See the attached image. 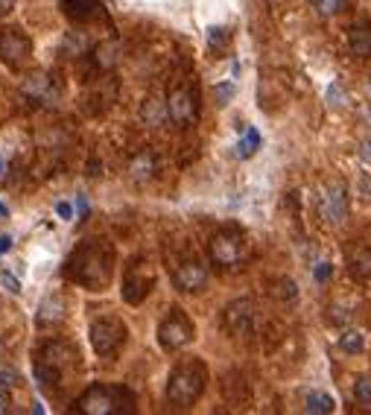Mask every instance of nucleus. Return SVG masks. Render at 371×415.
Segmentation results:
<instances>
[{
  "label": "nucleus",
  "instance_id": "obj_22",
  "mask_svg": "<svg viewBox=\"0 0 371 415\" xmlns=\"http://www.w3.org/2000/svg\"><path fill=\"white\" fill-rule=\"evenodd\" d=\"M21 386V371L12 363H0V395H9Z\"/></svg>",
  "mask_w": 371,
  "mask_h": 415
},
{
  "label": "nucleus",
  "instance_id": "obj_25",
  "mask_svg": "<svg viewBox=\"0 0 371 415\" xmlns=\"http://www.w3.org/2000/svg\"><path fill=\"white\" fill-rule=\"evenodd\" d=\"M85 47H88V41H85L82 33H65V38H62V56L74 59V56L85 53Z\"/></svg>",
  "mask_w": 371,
  "mask_h": 415
},
{
  "label": "nucleus",
  "instance_id": "obj_16",
  "mask_svg": "<svg viewBox=\"0 0 371 415\" xmlns=\"http://www.w3.org/2000/svg\"><path fill=\"white\" fill-rule=\"evenodd\" d=\"M348 47L356 59H371V21H356L348 30Z\"/></svg>",
  "mask_w": 371,
  "mask_h": 415
},
{
  "label": "nucleus",
  "instance_id": "obj_5",
  "mask_svg": "<svg viewBox=\"0 0 371 415\" xmlns=\"http://www.w3.org/2000/svg\"><path fill=\"white\" fill-rule=\"evenodd\" d=\"M88 339L97 357H114L129 339V327L117 316H97L88 327Z\"/></svg>",
  "mask_w": 371,
  "mask_h": 415
},
{
  "label": "nucleus",
  "instance_id": "obj_35",
  "mask_svg": "<svg viewBox=\"0 0 371 415\" xmlns=\"http://www.w3.org/2000/svg\"><path fill=\"white\" fill-rule=\"evenodd\" d=\"M331 322L333 325H348L351 322V313L345 307H331Z\"/></svg>",
  "mask_w": 371,
  "mask_h": 415
},
{
  "label": "nucleus",
  "instance_id": "obj_34",
  "mask_svg": "<svg viewBox=\"0 0 371 415\" xmlns=\"http://www.w3.org/2000/svg\"><path fill=\"white\" fill-rule=\"evenodd\" d=\"M88 213H91V205H88V196H76V222H85L88 220Z\"/></svg>",
  "mask_w": 371,
  "mask_h": 415
},
{
  "label": "nucleus",
  "instance_id": "obj_6",
  "mask_svg": "<svg viewBox=\"0 0 371 415\" xmlns=\"http://www.w3.org/2000/svg\"><path fill=\"white\" fill-rule=\"evenodd\" d=\"M196 339V325L181 307H170L158 325V345L164 351H181Z\"/></svg>",
  "mask_w": 371,
  "mask_h": 415
},
{
  "label": "nucleus",
  "instance_id": "obj_3",
  "mask_svg": "<svg viewBox=\"0 0 371 415\" xmlns=\"http://www.w3.org/2000/svg\"><path fill=\"white\" fill-rule=\"evenodd\" d=\"M208 386V366L202 360H184L179 363L167 377V400L176 409H188L202 398Z\"/></svg>",
  "mask_w": 371,
  "mask_h": 415
},
{
  "label": "nucleus",
  "instance_id": "obj_15",
  "mask_svg": "<svg viewBox=\"0 0 371 415\" xmlns=\"http://www.w3.org/2000/svg\"><path fill=\"white\" fill-rule=\"evenodd\" d=\"M21 94L33 103H50L53 99V79L47 74H30L21 85Z\"/></svg>",
  "mask_w": 371,
  "mask_h": 415
},
{
  "label": "nucleus",
  "instance_id": "obj_13",
  "mask_svg": "<svg viewBox=\"0 0 371 415\" xmlns=\"http://www.w3.org/2000/svg\"><path fill=\"white\" fill-rule=\"evenodd\" d=\"M65 313H67V304H65V295L62 293H47L41 298V304L35 310V325L41 331H53L65 322Z\"/></svg>",
  "mask_w": 371,
  "mask_h": 415
},
{
  "label": "nucleus",
  "instance_id": "obj_32",
  "mask_svg": "<svg viewBox=\"0 0 371 415\" xmlns=\"http://www.w3.org/2000/svg\"><path fill=\"white\" fill-rule=\"evenodd\" d=\"M313 278H316V284H327V281L333 278V266L327 263V261L316 263V266H313Z\"/></svg>",
  "mask_w": 371,
  "mask_h": 415
},
{
  "label": "nucleus",
  "instance_id": "obj_42",
  "mask_svg": "<svg viewBox=\"0 0 371 415\" xmlns=\"http://www.w3.org/2000/svg\"><path fill=\"white\" fill-rule=\"evenodd\" d=\"M0 412H6V407H3V400H0Z\"/></svg>",
  "mask_w": 371,
  "mask_h": 415
},
{
  "label": "nucleus",
  "instance_id": "obj_29",
  "mask_svg": "<svg viewBox=\"0 0 371 415\" xmlns=\"http://www.w3.org/2000/svg\"><path fill=\"white\" fill-rule=\"evenodd\" d=\"M354 398H356V404L371 407V377H356L354 380Z\"/></svg>",
  "mask_w": 371,
  "mask_h": 415
},
{
  "label": "nucleus",
  "instance_id": "obj_26",
  "mask_svg": "<svg viewBox=\"0 0 371 415\" xmlns=\"http://www.w3.org/2000/svg\"><path fill=\"white\" fill-rule=\"evenodd\" d=\"M324 103L331 106L333 111H339V108H345V106H348V91L342 88V82H331V85H327V91H324Z\"/></svg>",
  "mask_w": 371,
  "mask_h": 415
},
{
  "label": "nucleus",
  "instance_id": "obj_39",
  "mask_svg": "<svg viewBox=\"0 0 371 415\" xmlns=\"http://www.w3.org/2000/svg\"><path fill=\"white\" fill-rule=\"evenodd\" d=\"M15 3H18V0H0V18L9 15V12L15 9Z\"/></svg>",
  "mask_w": 371,
  "mask_h": 415
},
{
  "label": "nucleus",
  "instance_id": "obj_33",
  "mask_svg": "<svg viewBox=\"0 0 371 415\" xmlns=\"http://www.w3.org/2000/svg\"><path fill=\"white\" fill-rule=\"evenodd\" d=\"M225 41H228L225 26H211V30H208V44H211V47H222Z\"/></svg>",
  "mask_w": 371,
  "mask_h": 415
},
{
  "label": "nucleus",
  "instance_id": "obj_31",
  "mask_svg": "<svg viewBox=\"0 0 371 415\" xmlns=\"http://www.w3.org/2000/svg\"><path fill=\"white\" fill-rule=\"evenodd\" d=\"M0 287H3L9 295H21L24 293L18 275H15V272H9V269H0Z\"/></svg>",
  "mask_w": 371,
  "mask_h": 415
},
{
  "label": "nucleus",
  "instance_id": "obj_41",
  "mask_svg": "<svg viewBox=\"0 0 371 415\" xmlns=\"http://www.w3.org/2000/svg\"><path fill=\"white\" fill-rule=\"evenodd\" d=\"M6 173V161H3V155H0V176Z\"/></svg>",
  "mask_w": 371,
  "mask_h": 415
},
{
  "label": "nucleus",
  "instance_id": "obj_38",
  "mask_svg": "<svg viewBox=\"0 0 371 415\" xmlns=\"http://www.w3.org/2000/svg\"><path fill=\"white\" fill-rule=\"evenodd\" d=\"M56 213H59L62 220H70V217H74V211H70V205H67V202H59V205H56Z\"/></svg>",
  "mask_w": 371,
  "mask_h": 415
},
{
  "label": "nucleus",
  "instance_id": "obj_1",
  "mask_svg": "<svg viewBox=\"0 0 371 415\" xmlns=\"http://www.w3.org/2000/svg\"><path fill=\"white\" fill-rule=\"evenodd\" d=\"M111 275H114V249L103 237L82 240L65 261V278L91 293L106 290L111 284Z\"/></svg>",
  "mask_w": 371,
  "mask_h": 415
},
{
  "label": "nucleus",
  "instance_id": "obj_23",
  "mask_svg": "<svg viewBox=\"0 0 371 415\" xmlns=\"http://www.w3.org/2000/svg\"><path fill=\"white\" fill-rule=\"evenodd\" d=\"M117 56H120V44H117V41H103V44L97 47L94 59H97L99 67H114V65H117Z\"/></svg>",
  "mask_w": 371,
  "mask_h": 415
},
{
  "label": "nucleus",
  "instance_id": "obj_20",
  "mask_svg": "<svg viewBox=\"0 0 371 415\" xmlns=\"http://www.w3.org/2000/svg\"><path fill=\"white\" fill-rule=\"evenodd\" d=\"M167 117H170V114H167V103H161L158 97L144 99V106H140V120H144L147 126H161Z\"/></svg>",
  "mask_w": 371,
  "mask_h": 415
},
{
  "label": "nucleus",
  "instance_id": "obj_12",
  "mask_svg": "<svg viewBox=\"0 0 371 415\" xmlns=\"http://www.w3.org/2000/svg\"><path fill=\"white\" fill-rule=\"evenodd\" d=\"M167 114L170 120L179 123V126H190L199 117V103H196V94L190 88H176L170 91L167 97Z\"/></svg>",
  "mask_w": 371,
  "mask_h": 415
},
{
  "label": "nucleus",
  "instance_id": "obj_2",
  "mask_svg": "<svg viewBox=\"0 0 371 415\" xmlns=\"http://www.w3.org/2000/svg\"><path fill=\"white\" fill-rule=\"evenodd\" d=\"M79 366V348L67 339H50L35 354V383L44 395H56L65 386V375Z\"/></svg>",
  "mask_w": 371,
  "mask_h": 415
},
{
  "label": "nucleus",
  "instance_id": "obj_4",
  "mask_svg": "<svg viewBox=\"0 0 371 415\" xmlns=\"http://www.w3.org/2000/svg\"><path fill=\"white\" fill-rule=\"evenodd\" d=\"M76 412L85 415H114V412H135V398L129 389L123 386H106V383H97L88 386L79 400L74 404Z\"/></svg>",
  "mask_w": 371,
  "mask_h": 415
},
{
  "label": "nucleus",
  "instance_id": "obj_21",
  "mask_svg": "<svg viewBox=\"0 0 371 415\" xmlns=\"http://www.w3.org/2000/svg\"><path fill=\"white\" fill-rule=\"evenodd\" d=\"M333 409H336V400L327 392H307L304 412H310V415H331Z\"/></svg>",
  "mask_w": 371,
  "mask_h": 415
},
{
  "label": "nucleus",
  "instance_id": "obj_18",
  "mask_svg": "<svg viewBox=\"0 0 371 415\" xmlns=\"http://www.w3.org/2000/svg\"><path fill=\"white\" fill-rule=\"evenodd\" d=\"M62 9L74 21H91L99 12V0H62Z\"/></svg>",
  "mask_w": 371,
  "mask_h": 415
},
{
  "label": "nucleus",
  "instance_id": "obj_37",
  "mask_svg": "<svg viewBox=\"0 0 371 415\" xmlns=\"http://www.w3.org/2000/svg\"><path fill=\"white\" fill-rule=\"evenodd\" d=\"M12 246H15V240H12V234H0V254L12 252Z\"/></svg>",
  "mask_w": 371,
  "mask_h": 415
},
{
  "label": "nucleus",
  "instance_id": "obj_27",
  "mask_svg": "<svg viewBox=\"0 0 371 415\" xmlns=\"http://www.w3.org/2000/svg\"><path fill=\"white\" fill-rule=\"evenodd\" d=\"M339 348L345 354H360L365 348V336L360 331H342L339 336Z\"/></svg>",
  "mask_w": 371,
  "mask_h": 415
},
{
  "label": "nucleus",
  "instance_id": "obj_17",
  "mask_svg": "<svg viewBox=\"0 0 371 415\" xmlns=\"http://www.w3.org/2000/svg\"><path fill=\"white\" fill-rule=\"evenodd\" d=\"M261 144H263V138H261L258 129H254V126H242V129H240V140H237V147H234L237 158L249 161L252 155L261 149Z\"/></svg>",
  "mask_w": 371,
  "mask_h": 415
},
{
  "label": "nucleus",
  "instance_id": "obj_30",
  "mask_svg": "<svg viewBox=\"0 0 371 415\" xmlns=\"http://www.w3.org/2000/svg\"><path fill=\"white\" fill-rule=\"evenodd\" d=\"M237 94V85L234 82H217L213 85V97H217V106H228Z\"/></svg>",
  "mask_w": 371,
  "mask_h": 415
},
{
  "label": "nucleus",
  "instance_id": "obj_19",
  "mask_svg": "<svg viewBox=\"0 0 371 415\" xmlns=\"http://www.w3.org/2000/svg\"><path fill=\"white\" fill-rule=\"evenodd\" d=\"M129 176H132L135 181H149V179L155 176V155H152L149 149L138 152L135 158L129 161Z\"/></svg>",
  "mask_w": 371,
  "mask_h": 415
},
{
  "label": "nucleus",
  "instance_id": "obj_43",
  "mask_svg": "<svg viewBox=\"0 0 371 415\" xmlns=\"http://www.w3.org/2000/svg\"><path fill=\"white\" fill-rule=\"evenodd\" d=\"M368 94H371V76H368Z\"/></svg>",
  "mask_w": 371,
  "mask_h": 415
},
{
  "label": "nucleus",
  "instance_id": "obj_28",
  "mask_svg": "<svg viewBox=\"0 0 371 415\" xmlns=\"http://www.w3.org/2000/svg\"><path fill=\"white\" fill-rule=\"evenodd\" d=\"M313 9H316L319 18H333L345 9V0H313Z\"/></svg>",
  "mask_w": 371,
  "mask_h": 415
},
{
  "label": "nucleus",
  "instance_id": "obj_11",
  "mask_svg": "<svg viewBox=\"0 0 371 415\" xmlns=\"http://www.w3.org/2000/svg\"><path fill=\"white\" fill-rule=\"evenodd\" d=\"M33 53V41L26 38L21 30L15 26H6L3 33H0V59H3L9 67H18L30 59Z\"/></svg>",
  "mask_w": 371,
  "mask_h": 415
},
{
  "label": "nucleus",
  "instance_id": "obj_10",
  "mask_svg": "<svg viewBox=\"0 0 371 415\" xmlns=\"http://www.w3.org/2000/svg\"><path fill=\"white\" fill-rule=\"evenodd\" d=\"M319 211H322V220L339 225L348 220V188L342 181H331L324 188L322 199H319Z\"/></svg>",
  "mask_w": 371,
  "mask_h": 415
},
{
  "label": "nucleus",
  "instance_id": "obj_9",
  "mask_svg": "<svg viewBox=\"0 0 371 415\" xmlns=\"http://www.w3.org/2000/svg\"><path fill=\"white\" fill-rule=\"evenodd\" d=\"M254 319H258V310H254L252 298H237V302H231L222 310V327L231 336H249Z\"/></svg>",
  "mask_w": 371,
  "mask_h": 415
},
{
  "label": "nucleus",
  "instance_id": "obj_40",
  "mask_svg": "<svg viewBox=\"0 0 371 415\" xmlns=\"http://www.w3.org/2000/svg\"><path fill=\"white\" fill-rule=\"evenodd\" d=\"M9 217V211H6V205H0V220H6Z\"/></svg>",
  "mask_w": 371,
  "mask_h": 415
},
{
  "label": "nucleus",
  "instance_id": "obj_14",
  "mask_svg": "<svg viewBox=\"0 0 371 415\" xmlns=\"http://www.w3.org/2000/svg\"><path fill=\"white\" fill-rule=\"evenodd\" d=\"M173 284L181 293H199V290H205V284H208V269L199 263L196 257L193 261H181L173 272Z\"/></svg>",
  "mask_w": 371,
  "mask_h": 415
},
{
  "label": "nucleus",
  "instance_id": "obj_24",
  "mask_svg": "<svg viewBox=\"0 0 371 415\" xmlns=\"http://www.w3.org/2000/svg\"><path fill=\"white\" fill-rule=\"evenodd\" d=\"M272 295L278 298V302L292 304V302H298V284H295L292 278H278V281L272 284Z\"/></svg>",
  "mask_w": 371,
  "mask_h": 415
},
{
  "label": "nucleus",
  "instance_id": "obj_8",
  "mask_svg": "<svg viewBox=\"0 0 371 415\" xmlns=\"http://www.w3.org/2000/svg\"><path fill=\"white\" fill-rule=\"evenodd\" d=\"M242 249H246V243H242V237L234 231V228H222V231H217L208 243L211 261L222 269L237 266L242 261Z\"/></svg>",
  "mask_w": 371,
  "mask_h": 415
},
{
  "label": "nucleus",
  "instance_id": "obj_7",
  "mask_svg": "<svg viewBox=\"0 0 371 415\" xmlns=\"http://www.w3.org/2000/svg\"><path fill=\"white\" fill-rule=\"evenodd\" d=\"M152 287H155V272H152L149 261L147 257H135L123 272V287H120L123 302L126 304H140L152 293Z\"/></svg>",
  "mask_w": 371,
  "mask_h": 415
},
{
  "label": "nucleus",
  "instance_id": "obj_36",
  "mask_svg": "<svg viewBox=\"0 0 371 415\" xmlns=\"http://www.w3.org/2000/svg\"><path fill=\"white\" fill-rule=\"evenodd\" d=\"M356 152H360L363 164H371V135H365V138L360 140V147H356Z\"/></svg>",
  "mask_w": 371,
  "mask_h": 415
}]
</instances>
